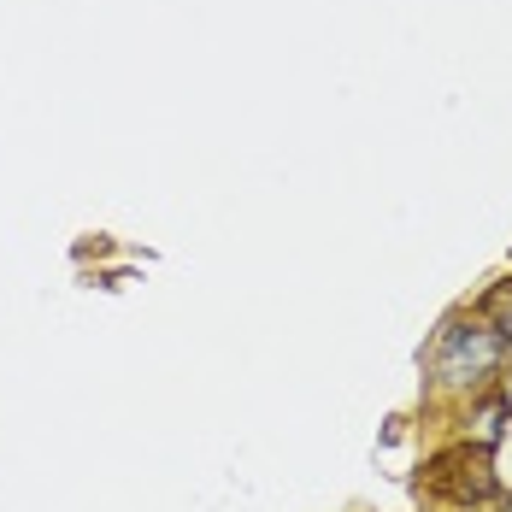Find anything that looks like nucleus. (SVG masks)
<instances>
[{
    "label": "nucleus",
    "instance_id": "nucleus-1",
    "mask_svg": "<svg viewBox=\"0 0 512 512\" xmlns=\"http://www.w3.org/2000/svg\"><path fill=\"white\" fill-rule=\"evenodd\" d=\"M512 377V342L501 336L495 318H483L477 307H454L436 330H430V348H424V395L436 407H460L471 395L495 389Z\"/></svg>",
    "mask_w": 512,
    "mask_h": 512
},
{
    "label": "nucleus",
    "instance_id": "nucleus-2",
    "mask_svg": "<svg viewBox=\"0 0 512 512\" xmlns=\"http://www.w3.org/2000/svg\"><path fill=\"white\" fill-rule=\"evenodd\" d=\"M424 483H430L436 507H448V512H495V507L512 501L507 483H501V471H495V454H483V448H471V442L442 448L436 460L424 465Z\"/></svg>",
    "mask_w": 512,
    "mask_h": 512
},
{
    "label": "nucleus",
    "instance_id": "nucleus-3",
    "mask_svg": "<svg viewBox=\"0 0 512 512\" xmlns=\"http://www.w3.org/2000/svg\"><path fill=\"white\" fill-rule=\"evenodd\" d=\"M507 436H512V377L454 407V442H471V448L495 454Z\"/></svg>",
    "mask_w": 512,
    "mask_h": 512
},
{
    "label": "nucleus",
    "instance_id": "nucleus-4",
    "mask_svg": "<svg viewBox=\"0 0 512 512\" xmlns=\"http://www.w3.org/2000/svg\"><path fill=\"white\" fill-rule=\"evenodd\" d=\"M495 512H512V501H507V507H495Z\"/></svg>",
    "mask_w": 512,
    "mask_h": 512
},
{
    "label": "nucleus",
    "instance_id": "nucleus-5",
    "mask_svg": "<svg viewBox=\"0 0 512 512\" xmlns=\"http://www.w3.org/2000/svg\"><path fill=\"white\" fill-rule=\"evenodd\" d=\"M507 342H512V330H507Z\"/></svg>",
    "mask_w": 512,
    "mask_h": 512
}]
</instances>
